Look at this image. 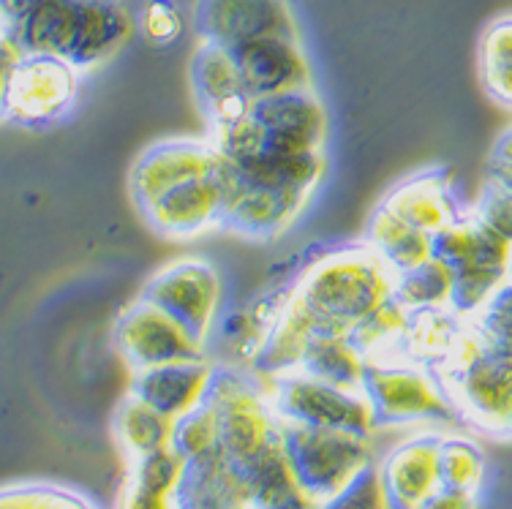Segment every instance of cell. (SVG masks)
<instances>
[{
  "label": "cell",
  "mask_w": 512,
  "mask_h": 509,
  "mask_svg": "<svg viewBox=\"0 0 512 509\" xmlns=\"http://www.w3.org/2000/svg\"><path fill=\"white\" fill-rule=\"evenodd\" d=\"M134 28L120 0H41L22 20L3 25V39L30 55L66 60L85 74L115 58Z\"/></svg>",
  "instance_id": "6da1fadb"
},
{
  "label": "cell",
  "mask_w": 512,
  "mask_h": 509,
  "mask_svg": "<svg viewBox=\"0 0 512 509\" xmlns=\"http://www.w3.org/2000/svg\"><path fill=\"white\" fill-rule=\"evenodd\" d=\"M395 270L368 243L325 254L292 289L316 333L349 335L395 297Z\"/></svg>",
  "instance_id": "7a4b0ae2"
},
{
  "label": "cell",
  "mask_w": 512,
  "mask_h": 509,
  "mask_svg": "<svg viewBox=\"0 0 512 509\" xmlns=\"http://www.w3.org/2000/svg\"><path fill=\"white\" fill-rule=\"evenodd\" d=\"M434 371L463 422L493 439H512V346L488 341L469 324Z\"/></svg>",
  "instance_id": "3957f363"
},
{
  "label": "cell",
  "mask_w": 512,
  "mask_h": 509,
  "mask_svg": "<svg viewBox=\"0 0 512 509\" xmlns=\"http://www.w3.org/2000/svg\"><path fill=\"white\" fill-rule=\"evenodd\" d=\"M79 93V71L52 55L22 52L3 39V120L20 126H50L71 112Z\"/></svg>",
  "instance_id": "277c9868"
},
{
  "label": "cell",
  "mask_w": 512,
  "mask_h": 509,
  "mask_svg": "<svg viewBox=\"0 0 512 509\" xmlns=\"http://www.w3.org/2000/svg\"><path fill=\"white\" fill-rule=\"evenodd\" d=\"M363 390L379 428L461 420L434 368L406 357L368 360Z\"/></svg>",
  "instance_id": "5b68a950"
},
{
  "label": "cell",
  "mask_w": 512,
  "mask_h": 509,
  "mask_svg": "<svg viewBox=\"0 0 512 509\" xmlns=\"http://www.w3.org/2000/svg\"><path fill=\"white\" fill-rule=\"evenodd\" d=\"M281 441L300 485L319 504L335 499L374 463L371 439L357 433L281 422Z\"/></svg>",
  "instance_id": "8992f818"
},
{
  "label": "cell",
  "mask_w": 512,
  "mask_h": 509,
  "mask_svg": "<svg viewBox=\"0 0 512 509\" xmlns=\"http://www.w3.org/2000/svg\"><path fill=\"white\" fill-rule=\"evenodd\" d=\"M273 412L284 425H306L325 431L368 436L379 428L365 390H346L303 371L265 382Z\"/></svg>",
  "instance_id": "52a82bcc"
},
{
  "label": "cell",
  "mask_w": 512,
  "mask_h": 509,
  "mask_svg": "<svg viewBox=\"0 0 512 509\" xmlns=\"http://www.w3.org/2000/svg\"><path fill=\"white\" fill-rule=\"evenodd\" d=\"M259 376L218 365L207 401L216 406L221 447L235 466H246L281 439V420L270 406L267 387Z\"/></svg>",
  "instance_id": "ba28073f"
},
{
  "label": "cell",
  "mask_w": 512,
  "mask_h": 509,
  "mask_svg": "<svg viewBox=\"0 0 512 509\" xmlns=\"http://www.w3.org/2000/svg\"><path fill=\"white\" fill-rule=\"evenodd\" d=\"M115 343L134 371L207 357V343L202 338L145 297H137L120 314L115 324Z\"/></svg>",
  "instance_id": "9c48e42d"
},
{
  "label": "cell",
  "mask_w": 512,
  "mask_h": 509,
  "mask_svg": "<svg viewBox=\"0 0 512 509\" xmlns=\"http://www.w3.org/2000/svg\"><path fill=\"white\" fill-rule=\"evenodd\" d=\"M139 297H145L161 311L175 316L205 343L216 333L221 281L213 265H207L202 259H180L158 270Z\"/></svg>",
  "instance_id": "30bf717a"
},
{
  "label": "cell",
  "mask_w": 512,
  "mask_h": 509,
  "mask_svg": "<svg viewBox=\"0 0 512 509\" xmlns=\"http://www.w3.org/2000/svg\"><path fill=\"white\" fill-rule=\"evenodd\" d=\"M251 123L259 137V150L284 156L325 150L327 115L311 88L256 98L251 107Z\"/></svg>",
  "instance_id": "8fae6325"
},
{
  "label": "cell",
  "mask_w": 512,
  "mask_h": 509,
  "mask_svg": "<svg viewBox=\"0 0 512 509\" xmlns=\"http://www.w3.org/2000/svg\"><path fill=\"white\" fill-rule=\"evenodd\" d=\"M194 30L199 41L232 49L256 39H303L289 0H197Z\"/></svg>",
  "instance_id": "7c38bea8"
},
{
  "label": "cell",
  "mask_w": 512,
  "mask_h": 509,
  "mask_svg": "<svg viewBox=\"0 0 512 509\" xmlns=\"http://www.w3.org/2000/svg\"><path fill=\"white\" fill-rule=\"evenodd\" d=\"M224 164V156L216 145L197 142V139H169L158 142L145 150L131 169L128 188L137 210H145L158 196H164L172 188L183 186L188 180L213 175Z\"/></svg>",
  "instance_id": "4fadbf2b"
},
{
  "label": "cell",
  "mask_w": 512,
  "mask_h": 509,
  "mask_svg": "<svg viewBox=\"0 0 512 509\" xmlns=\"http://www.w3.org/2000/svg\"><path fill=\"white\" fill-rule=\"evenodd\" d=\"M224 167L227 164H221V169L213 175L197 177V180H188L183 186L172 188L139 213L145 216L153 232L172 237V240H188V237L221 229L224 207H227Z\"/></svg>",
  "instance_id": "5bb4252c"
},
{
  "label": "cell",
  "mask_w": 512,
  "mask_h": 509,
  "mask_svg": "<svg viewBox=\"0 0 512 509\" xmlns=\"http://www.w3.org/2000/svg\"><path fill=\"white\" fill-rule=\"evenodd\" d=\"M224 172H227V207H224L221 229H227L232 235L251 237V240H276L303 216L311 199V194L243 183L229 172V167H224Z\"/></svg>",
  "instance_id": "9a60e30c"
},
{
  "label": "cell",
  "mask_w": 512,
  "mask_h": 509,
  "mask_svg": "<svg viewBox=\"0 0 512 509\" xmlns=\"http://www.w3.org/2000/svg\"><path fill=\"white\" fill-rule=\"evenodd\" d=\"M191 90L210 126V134L243 123L254 107V98L243 88L232 52L207 41H199L191 58Z\"/></svg>",
  "instance_id": "2e32d148"
},
{
  "label": "cell",
  "mask_w": 512,
  "mask_h": 509,
  "mask_svg": "<svg viewBox=\"0 0 512 509\" xmlns=\"http://www.w3.org/2000/svg\"><path fill=\"white\" fill-rule=\"evenodd\" d=\"M229 52L235 58L243 88L254 101L289 90L311 88V69H308L303 39L270 36V39H256L232 47Z\"/></svg>",
  "instance_id": "e0dca14e"
},
{
  "label": "cell",
  "mask_w": 512,
  "mask_h": 509,
  "mask_svg": "<svg viewBox=\"0 0 512 509\" xmlns=\"http://www.w3.org/2000/svg\"><path fill=\"white\" fill-rule=\"evenodd\" d=\"M442 439L420 433L384 458L379 471L390 509H420L442 488Z\"/></svg>",
  "instance_id": "ac0fdd59"
},
{
  "label": "cell",
  "mask_w": 512,
  "mask_h": 509,
  "mask_svg": "<svg viewBox=\"0 0 512 509\" xmlns=\"http://www.w3.org/2000/svg\"><path fill=\"white\" fill-rule=\"evenodd\" d=\"M216 368L218 365L210 363L207 357L156 365V368L134 371L128 392L150 403L161 414H167L169 420L178 422L180 417H186L207 401L216 379Z\"/></svg>",
  "instance_id": "d6986e66"
},
{
  "label": "cell",
  "mask_w": 512,
  "mask_h": 509,
  "mask_svg": "<svg viewBox=\"0 0 512 509\" xmlns=\"http://www.w3.org/2000/svg\"><path fill=\"white\" fill-rule=\"evenodd\" d=\"M434 256L455 275H499L510 278L512 243L469 216H458L434 235Z\"/></svg>",
  "instance_id": "ffe728a7"
},
{
  "label": "cell",
  "mask_w": 512,
  "mask_h": 509,
  "mask_svg": "<svg viewBox=\"0 0 512 509\" xmlns=\"http://www.w3.org/2000/svg\"><path fill=\"white\" fill-rule=\"evenodd\" d=\"M237 471L246 490V509H322L297 480L281 439Z\"/></svg>",
  "instance_id": "44dd1931"
},
{
  "label": "cell",
  "mask_w": 512,
  "mask_h": 509,
  "mask_svg": "<svg viewBox=\"0 0 512 509\" xmlns=\"http://www.w3.org/2000/svg\"><path fill=\"white\" fill-rule=\"evenodd\" d=\"M393 216L406 221L420 232L436 235L444 226L453 224L458 218V207H455L453 186L450 177L442 169H428L420 175L409 177L401 186H395L387 199L382 202Z\"/></svg>",
  "instance_id": "7402d4cb"
},
{
  "label": "cell",
  "mask_w": 512,
  "mask_h": 509,
  "mask_svg": "<svg viewBox=\"0 0 512 509\" xmlns=\"http://www.w3.org/2000/svg\"><path fill=\"white\" fill-rule=\"evenodd\" d=\"M175 501L178 509H246L240 471L224 447L186 461Z\"/></svg>",
  "instance_id": "603a6c76"
},
{
  "label": "cell",
  "mask_w": 512,
  "mask_h": 509,
  "mask_svg": "<svg viewBox=\"0 0 512 509\" xmlns=\"http://www.w3.org/2000/svg\"><path fill=\"white\" fill-rule=\"evenodd\" d=\"M227 167L237 180L251 183V186L314 194L327 172V161L325 150L322 153H297V156L259 150L251 156L227 158Z\"/></svg>",
  "instance_id": "cb8c5ba5"
},
{
  "label": "cell",
  "mask_w": 512,
  "mask_h": 509,
  "mask_svg": "<svg viewBox=\"0 0 512 509\" xmlns=\"http://www.w3.org/2000/svg\"><path fill=\"white\" fill-rule=\"evenodd\" d=\"M314 322L308 319V314L300 308L292 292L284 297V305L278 311L276 322L270 327L265 346L259 349L254 357V373L262 382L286 376V373L300 371L303 365V354L308 349V341L314 338Z\"/></svg>",
  "instance_id": "d4e9b609"
},
{
  "label": "cell",
  "mask_w": 512,
  "mask_h": 509,
  "mask_svg": "<svg viewBox=\"0 0 512 509\" xmlns=\"http://www.w3.org/2000/svg\"><path fill=\"white\" fill-rule=\"evenodd\" d=\"M112 433L115 441L128 458V463L145 458L150 452L172 447V436H175V420H169L167 414L153 409L137 395L128 392L120 401L115 420H112Z\"/></svg>",
  "instance_id": "484cf974"
},
{
  "label": "cell",
  "mask_w": 512,
  "mask_h": 509,
  "mask_svg": "<svg viewBox=\"0 0 512 509\" xmlns=\"http://www.w3.org/2000/svg\"><path fill=\"white\" fill-rule=\"evenodd\" d=\"M466 327H469V319L453 308L412 311V322L404 338V357L428 368H439L453 354Z\"/></svg>",
  "instance_id": "4316f807"
},
{
  "label": "cell",
  "mask_w": 512,
  "mask_h": 509,
  "mask_svg": "<svg viewBox=\"0 0 512 509\" xmlns=\"http://www.w3.org/2000/svg\"><path fill=\"white\" fill-rule=\"evenodd\" d=\"M300 371L346 390H363L368 357L357 349V343L349 335L314 333L303 354Z\"/></svg>",
  "instance_id": "83f0119b"
},
{
  "label": "cell",
  "mask_w": 512,
  "mask_h": 509,
  "mask_svg": "<svg viewBox=\"0 0 512 509\" xmlns=\"http://www.w3.org/2000/svg\"><path fill=\"white\" fill-rule=\"evenodd\" d=\"M365 243L371 245L395 273L423 265L425 259L434 256V235L414 229L382 205L376 207V213L371 216Z\"/></svg>",
  "instance_id": "f1b7e54d"
},
{
  "label": "cell",
  "mask_w": 512,
  "mask_h": 509,
  "mask_svg": "<svg viewBox=\"0 0 512 509\" xmlns=\"http://www.w3.org/2000/svg\"><path fill=\"white\" fill-rule=\"evenodd\" d=\"M477 66L485 93L499 104L512 109V14L493 20L480 36Z\"/></svg>",
  "instance_id": "f546056e"
},
{
  "label": "cell",
  "mask_w": 512,
  "mask_h": 509,
  "mask_svg": "<svg viewBox=\"0 0 512 509\" xmlns=\"http://www.w3.org/2000/svg\"><path fill=\"white\" fill-rule=\"evenodd\" d=\"M409 322H412V311L398 297H393L365 322L357 324L349 338L357 343V349L368 360H395V357H404V338Z\"/></svg>",
  "instance_id": "4dcf8cb0"
},
{
  "label": "cell",
  "mask_w": 512,
  "mask_h": 509,
  "mask_svg": "<svg viewBox=\"0 0 512 509\" xmlns=\"http://www.w3.org/2000/svg\"><path fill=\"white\" fill-rule=\"evenodd\" d=\"M455 273L439 262L436 256L425 259L423 265L409 267L395 275V297L409 311H428V308H450L453 303Z\"/></svg>",
  "instance_id": "1f68e13d"
},
{
  "label": "cell",
  "mask_w": 512,
  "mask_h": 509,
  "mask_svg": "<svg viewBox=\"0 0 512 509\" xmlns=\"http://www.w3.org/2000/svg\"><path fill=\"white\" fill-rule=\"evenodd\" d=\"M485 480V455L474 441L463 436L442 439V482L450 488L480 493Z\"/></svg>",
  "instance_id": "d6a6232c"
},
{
  "label": "cell",
  "mask_w": 512,
  "mask_h": 509,
  "mask_svg": "<svg viewBox=\"0 0 512 509\" xmlns=\"http://www.w3.org/2000/svg\"><path fill=\"white\" fill-rule=\"evenodd\" d=\"M172 447L191 461L199 455H207L221 447V428H218V412L216 406L205 401L199 409H194L186 417L175 422V436H172Z\"/></svg>",
  "instance_id": "836d02e7"
},
{
  "label": "cell",
  "mask_w": 512,
  "mask_h": 509,
  "mask_svg": "<svg viewBox=\"0 0 512 509\" xmlns=\"http://www.w3.org/2000/svg\"><path fill=\"white\" fill-rule=\"evenodd\" d=\"M0 509H96L85 496L58 485H9L3 490Z\"/></svg>",
  "instance_id": "e575fe53"
},
{
  "label": "cell",
  "mask_w": 512,
  "mask_h": 509,
  "mask_svg": "<svg viewBox=\"0 0 512 509\" xmlns=\"http://www.w3.org/2000/svg\"><path fill=\"white\" fill-rule=\"evenodd\" d=\"M137 28L150 44L167 47L183 36L186 22H183V14L175 0H145L137 14Z\"/></svg>",
  "instance_id": "d590c367"
},
{
  "label": "cell",
  "mask_w": 512,
  "mask_h": 509,
  "mask_svg": "<svg viewBox=\"0 0 512 509\" xmlns=\"http://www.w3.org/2000/svg\"><path fill=\"white\" fill-rule=\"evenodd\" d=\"M469 324L488 341L512 346V278L493 292L491 300L469 319Z\"/></svg>",
  "instance_id": "8d00e7d4"
},
{
  "label": "cell",
  "mask_w": 512,
  "mask_h": 509,
  "mask_svg": "<svg viewBox=\"0 0 512 509\" xmlns=\"http://www.w3.org/2000/svg\"><path fill=\"white\" fill-rule=\"evenodd\" d=\"M322 509H390L379 466L371 463L349 488L341 490L335 499L325 501Z\"/></svg>",
  "instance_id": "74e56055"
},
{
  "label": "cell",
  "mask_w": 512,
  "mask_h": 509,
  "mask_svg": "<svg viewBox=\"0 0 512 509\" xmlns=\"http://www.w3.org/2000/svg\"><path fill=\"white\" fill-rule=\"evenodd\" d=\"M474 218H480L488 229L512 243V191L499 180L488 177L480 199L472 210Z\"/></svg>",
  "instance_id": "f35d334b"
},
{
  "label": "cell",
  "mask_w": 512,
  "mask_h": 509,
  "mask_svg": "<svg viewBox=\"0 0 512 509\" xmlns=\"http://www.w3.org/2000/svg\"><path fill=\"white\" fill-rule=\"evenodd\" d=\"M178 493L167 488H158L150 482H142L137 477H126V488L120 496V509H178L175 501Z\"/></svg>",
  "instance_id": "ab89813d"
},
{
  "label": "cell",
  "mask_w": 512,
  "mask_h": 509,
  "mask_svg": "<svg viewBox=\"0 0 512 509\" xmlns=\"http://www.w3.org/2000/svg\"><path fill=\"white\" fill-rule=\"evenodd\" d=\"M420 509H480V499L472 490L442 485Z\"/></svg>",
  "instance_id": "60d3db41"
},
{
  "label": "cell",
  "mask_w": 512,
  "mask_h": 509,
  "mask_svg": "<svg viewBox=\"0 0 512 509\" xmlns=\"http://www.w3.org/2000/svg\"><path fill=\"white\" fill-rule=\"evenodd\" d=\"M488 177L499 180L512 191V128L493 147L491 158H488Z\"/></svg>",
  "instance_id": "b9f144b4"
},
{
  "label": "cell",
  "mask_w": 512,
  "mask_h": 509,
  "mask_svg": "<svg viewBox=\"0 0 512 509\" xmlns=\"http://www.w3.org/2000/svg\"><path fill=\"white\" fill-rule=\"evenodd\" d=\"M39 3L41 0H3V25H14Z\"/></svg>",
  "instance_id": "7bdbcfd3"
},
{
  "label": "cell",
  "mask_w": 512,
  "mask_h": 509,
  "mask_svg": "<svg viewBox=\"0 0 512 509\" xmlns=\"http://www.w3.org/2000/svg\"><path fill=\"white\" fill-rule=\"evenodd\" d=\"M510 278H512V256H510Z\"/></svg>",
  "instance_id": "ee69618b"
}]
</instances>
